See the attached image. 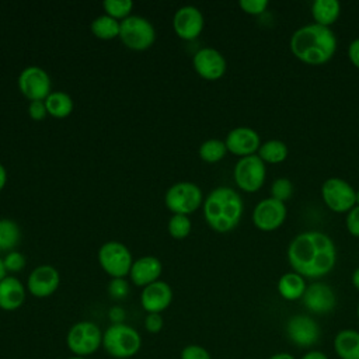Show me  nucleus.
<instances>
[{"label": "nucleus", "mask_w": 359, "mask_h": 359, "mask_svg": "<svg viewBox=\"0 0 359 359\" xmlns=\"http://www.w3.org/2000/svg\"><path fill=\"white\" fill-rule=\"evenodd\" d=\"M292 269L304 279H320L328 275L337 262V248L332 238L323 231L299 233L286 251Z\"/></svg>", "instance_id": "1"}, {"label": "nucleus", "mask_w": 359, "mask_h": 359, "mask_svg": "<svg viewBox=\"0 0 359 359\" xmlns=\"http://www.w3.org/2000/svg\"><path fill=\"white\" fill-rule=\"evenodd\" d=\"M289 46L297 60L320 66L335 55L337 36L331 28L313 22L297 28L290 36Z\"/></svg>", "instance_id": "2"}, {"label": "nucleus", "mask_w": 359, "mask_h": 359, "mask_svg": "<svg viewBox=\"0 0 359 359\" xmlns=\"http://www.w3.org/2000/svg\"><path fill=\"white\" fill-rule=\"evenodd\" d=\"M202 205L206 223L217 233H227L237 227L244 210L240 194L230 187L212 189Z\"/></svg>", "instance_id": "3"}, {"label": "nucleus", "mask_w": 359, "mask_h": 359, "mask_svg": "<svg viewBox=\"0 0 359 359\" xmlns=\"http://www.w3.org/2000/svg\"><path fill=\"white\" fill-rule=\"evenodd\" d=\"M102 348L115 359H129L139 353L142 337L137 330L125 323L111 324L102 334Z\"/></svg>", "instance_id": "4"}, {"label": "nucleus", "mask_w": 359, "mask_h": 359, "mask_svg": "<svg viewBox=\"0 0 359 359\" xmlns=\"http://www.w3.org/2000/svg\"><path fill=\"white\" fill-rule=\"evenodd\" d=\"M102 331L93 321L73 324L66 335V345L74 356L88 358L102 346Z\"/></svg>", "instance_id": "5"}, {"label": "nucleus", "mask_w": 359, "mask_h": 359, "mask_svg": "<svg viewBox=\"0 0 359 359\" xmlns=\"http://www.w3.org/2000/svg\"><path fill=\"white\" fill-rule=\"evenodd\" d=\"M165 206L174 215H189L203 203L202 189L189 181L172 184L164 195Z\"/></svg>", "instance_id": "6"}, {"label": "nucleus", "mask_w": 359, "mask_h": 359, "mask_svg": "<svg viewBox=\"0 0 359 359\" xmlns=\"http://www.w3.org/2000/svg\"><path fill=\"white\" fill-rule=\"evenodd\" d=\"M119 38L129 49L144 50L153 45L156 31L147 18L142 15H129L121 21Z\"/></svg>", "instance_id": "7"}, {"label": "nucleus", "mask_w": 359, "mask_h": 359, "mask_svg": "<svg viewBox=\"0 0 359 359\" xmlns=\"http://www.w3.org/2000/svg\"><path fill=\"white\" fill-rule=\"evenodd\" d=\"M324 205L335 213H348L356 206V189L339 177L327 178L321 185Z\"/></svg>", "instance_id": "8"}, {"label": "nucleus", "mask_w": 359, "mask_h": 359, "mask_svg": "<svg viewBox=\"0 0 359 359\" xmlns=\"http://www.w3.org/2000/svg\"><path fill=\"white\" fill-rule=\"evenodd\" d=\"M233 177L236 185L248 194H254L262 188L266 177L265 163L257 156L240 157L234 165Z\"/></svg>", "instance_id": "9"}, {"label": "nucleus", "mask_w": 359, "mask_h": 359, "mask_svg": "<svg viewBox=\"0 0 359 359\" xmlns=\"http://www.w3.org/2000/svg\"><path fill=\"white\" fill-rule=\"evenodd\" d=\"M101 268L112 278H125L132 268V254L129 248L119 241H107L98 250Z\"/></svg>", "instance_id": "10"}, {"label": "nucleus", "mask_w": 359, "mask_h": 359, "mask_svg": "<svg viewBox=\"0 0 359 359\" xmlns=\"http://www.w3.org/2000/svg\"><path fill=\"white\" fill-rule=\"evenodd\" d=\"M285 332L294 346L303 349L314 346L321 335L318 323L307 314H294L289 317L285 325Z\"/></svg>", "instance_id": "11"}, {"label": "nucleus", "mask_w": 359, "mask_h": 359, "mask_svg": "<svg viewBox=\"0 0 359 359\" xmlns=\"http://www.w3.org/2000/svg\"><path fill=\"white\" fill-rule=\"evenodd\" d=\"M286 205L273 198L259 201L252 210V224L261 231H273L286 220Z\"/></svg>", "instance_id": "12"}, {"label": "nucleus", "mask_w": 359, "mask_h": 359, "mask_svg": "<svg viewBox=\"0 0 359 359\" xmlns=\"http://www.w3.org/2000/svg\"><path fill=\"white\" fill-rule=\"evenodd\" d=\"M18 87L29 101H43L52 91L50 77L39 66H28L18 76Z\"/></svg>", "instance_id": "13"}, {"label": "nucleus", "mask_w": 359, "mask_h": 359, "mask_svg": "<svg viewBox=\"0 0 359 359\" xmlns=\"http://www.w3.org/2000/svg\"><path fill=\"white\" fill-rule=\"evenodd\" d=\"M302 303L307 311L313 314H328L337 306V294L330 285L324 282H313L307 285Z\"/></svg>", "instance_id": "14"}, {"label": "nucleus", "mask_w": 359, "mask_h": 359, "mask_svg": "<svg viewBox=\"0 0 359 359\" xmlns=\"http://www.w3.org/2000/svg\"><path fill=\"white\" fill-rule=\"evenodd\" d=\"M195 72L206 80H219L227 69L224 56L215 48H201L192 57Z\"/></svg>", "instance_id": "15"}, {"label": "nucleus", "mask_w": 359, "mask_h": 359, "mask_svg": "<svg viewBox=\"0 0 359 359\" xmlns=\"http://www.w3.org/2000/svg\"><path fill=\"white\" fill-rule=\"evenodd\" d=\"M203 24L202 11L195 6H182L172 17V28L175 34L185 41L198 38L203 29Z\"/></svg>", "instance_id": "16"}, {"label": "nucleus", "mask_w": 359, "mask_h": 359, "mask_svg": "<svg viewBox=\"0 0 359 359\" xmlns=\"http://www.w3.org/2000/svg\"><path fill=\"white\" fill-rule=\"evenodd\" d=\"M60 283V275L52 265H39L31 271L27 280L28 292L35 297H48L56 292Z\"/></svg>", "instance_id": "17"}, {"label": "nucleus", "mask_w": 359, "mask_h": 359, "mask_svg": "<svg viewBox=\"0 0 359 359\" xmlns=\"http://www.w3.org/2000/svg\"><path fill=\"white\" fill-rule=\"evenodd\" d=\"M224 143L227 151L240 157H247L258 153V149L261 146V137L258 132L252 128L237 126L227 133Z\"/></svg>", "instance_id": "18"}, {"label": "nucleus", "mask_w": 359, "mask_h": 359, "mask_svg": "<svg viewBox=\"0 0 359 359\" xmlns=\"http://www.w3.org/2000/svg\"><path fill=\"white\" fill-rule=\"evenodd\" d=\"M172 302L171 286L164 280H156L143 287L140 293L142 307L147 313H163Z\"/></svg>", "instance_id": "19"}, {"label": "nucleus", "mask_w": 359, "mask_h": 359, "mask_svg": "<svg viewBox=\"0 0 359 359\" xmlns=\"http://www.w3.org/2000/svg\"><path fill=\"white\" fill-rule=\"evenodd\" d=\"M163 272L161 261L154 255H144L132 264L129 276L136 286H147L158 280Z\"/></svg>", "instance_id": "20"}, {"label": "nucleus", "mask_w": 359, "mask_h": 359, "mask_svg": "<svg viewBox=\"0 0 359 359\" xmlns=\"http://www.w3.org/2000/svg\"><path fill=\"white\" fill-rule=\"evenodd\" d=\"M25 287L15 276H4L0 280V309L14 311L25 302Z\"/></svg>", "instance_id": "21"}, {"label": "nucleus", "mask_w": 359, "mask_h": 359, "mask_svg": "<svg viewBox=\"0 0 359 359\" xmlns=\"http://www.w3.org/2000/svg\"><path fill=\"white\" fill-rule=\"evenodd\" d=\"M334 351L339 359H359V331L345 328L334 338Z\"/></svg>", "instance_id": "22"}, {"label": "nucleus", "mask_w": 359, "mask_h": 359, "mask_svg": "<svg viewBox=\"0 0 359 359\" xmlns=\"http://www.w3.org/2000/svg\"><path fill=\"white\" fill-rule=\"evenodd\" d=\"M306 287H307L306 279L302 275L296 273L294 271L283 273L276 283L279 296L287 302H294L302 299L306 292Z\"/></svg>", "instance_id": "23"}, {"label": "nucleus", "mask_w": 359, "mask_h": 359, "mask_svg": "<svg viewBox=\"0 0 359 359\" xmlns=\"http://www.w3.org/2000/svg\"><path fill=\"white\" fill-rule=\"evenodd\" d=\"M341 14V3L337 0H316L311 4V15L314 22L331 28Z\"/></svg>", "instance_id": "24"}, {"label": "nucleus", "mask_w": 359, "mask_h": 359, "mask_svg": "<svg viewBox=\"0 0 359 359\" xmlns=\"http://www.w3.org/2000/svg\"><path fill=\"white\" fill-rule=\"evenodd\" d=\"M48 114L55 118H66L72 114L74 102L73 98L65 91H52L45 100Z\"/></svg>", "instance_id": "25"}, {"label": "nucleus", "mask_w": 359, "mask_h": 359, "mask_svg": "<svg viewBox=\"0 0 359 359\" xmlns=\"http://www.w3.org/2000/svg\"><path fill=\"white\" fill-rule=\"evenodd\" d=\"M289 154L286 143L278 139L266 140L261 143L257 156L265 163V164H279L286 160Z\"/></svg>", "instance_id": "26"}, {"label": "nucleus", "mask_w": 359, "mask_h": 359, "mask_svg": "<svg viewBox=\"0 0 359 359\" xmlns=\"http://www.w3.org/2000/svg\"><path fill=\"white\" fill-rule=\"evenodd\" d=\"M119 29L121 22L108 14L98 15L91 22V32L100 39H112L119 36Z\"/></svg>", "instance_id": "27"}, {"label": "nucleus", "mask_w": 359, "mask_h": 359, "mask_svg": "<svg viewBox=\"0 0 359 359\" xmlns=\"http://www.w3.org/2000/svg\"><path fill=\"white\" fill-rule=\"evenodd\" d=\"M20 226L11 219H0V251H13L20 243Z\"/></svg>", "instance_id": "28"}, {"label": "nucleus", "mask_w": 359, "mask_h": 359, "mask_svg": "<svg viewBox=\"0 0 359 359\" xmlns=\"http://www.w3.org/2000/svg\"><path fill=\"white\" fill-rule=\"evenodd\" d=\"M226 153V143L220 139H208L199 146V157L206 163H217L224 158Z\"/></svg>", "instance_id": "29"}, {"label": "nucleus", "mask_w": 359, "mask_h": 359, "mask_svg": "<svg viewBox=\"0 0 359 359\" xmlns=\"http://www.w3.org/2000/svg\"><path fill=\"white\" fill-rule=\"evenodd\" d=\"M102 7L105 13L114 18H126L130 15V11L133 8L132 0H104Z\"/></svg>", "instance_id": "30"}, {"label": "nucleus", "mask_w": 359, "mask_h": 359, "mask_svg": "<svg viewBox=\"0 0 359 359\" xmlns=\"http://www.w3.org/2000/svg\"><path fill=\"white\" fill-rule=\"evenodd\" d=\"M191 226L187 215H172L168 220V233L174 238H185L191 231Z\"/></svg>", "instance_id": "31"}, {"label": "nucleus", "mask_w": 359, "mask_h": 359, "mask_svg": "<svg viewBox=\"0 0 359 359\" xmlns=\"http://www.w3.org/2000/svg\"><path fill=\"white\" fill-rule=\"evenodd\" d=\"M292 195H293V184L289 178L280 177V178H276L272 182V185H271V198L285 203Z\"/></svg>", "instance_id": "32"}, {"label": "nucleus", "mask_w": 359, "mask_h": 359, "mask_svg": "<svg viewBox=\"0 0 359 359\" xmlns=\"http://www.w3.org/2000/svg\"><path fill=\"white\" fill-rule=\"evenodd\" d=\"M108 293L112 299L122 300L129 294V285L123 278H112L108 283Z\"/></svg>", "instance_id": "33"}, {"label": "nucleus", "mask_w": 359, "mask_h": 359, "mask_svg": "<svg viewBox=\"0 0 359 359\" xmlns=\"http://www.w3.org/2000/svg\"><path fill=\"white\" fill-rule=\"evenodd\" d=\"M3 264L7 272H20L25 266V257L18 251H10L3 258Z\"/></svg>", "instance_id": "34"}, {"label": "nucleus", "mask_w": 359, "mask_h": 359, "mask_svg": "<svg viewBox=\"0 0 359 359\" xmlns=\"http://www.w3.org/2000/svg\"><path fill=\"white\" fill-rule=\"evenodd\" d=\"M180 359H212L209 351L202 345L189 344L182 348L180 353Z\"/></svg>", "instance_id": "35"}, {"label": "nucleus", "mask_w": 359, "mask_h": 359, "mask_svg": "<svg viewBox=\"0 0 359 359\" xmlns=\"http://www.w3.org/2000/svg\"><path fill=\"white\" fill-rule=\"evenodd\" d=\"M238 6L245 14L259 15L266 10L268 1L266 0H240Z\"/></svg>", "instance_id": "36"}, {"label": "nucleus", "mask_w": 359, "mask_h": 359, "mask_svg": "<svg viewBox=\"0 0 359 359\" xmlns=\"http://www.w3.org/2000/svg\"><path fill=\"white\" fill-rule=\"evenodd\" d=\"M345 226L348 233L355 237L359 238V206H353L345 217Z\"/></svg>", "instance_id": "37"}, {"label": "nucleus", "mask_w": 359, "mask_h": 359, "mask_svg": "<svg viewBox=\"0 0 359 359\" xmlns=\"http://www.w3.org/2000/svg\"><path fill=\"white\" fill-rule=\"evenodd\" d=\"M164 320L160 313H147L144 318V328L150 334H158L163 330Z\"/></svg>", "instance_id": "38"}, {"label": "nucleus", "mask_w": 359, "mask_h": 359, "mask_svg": "<svg viewBox=\"0 0 359 359\" xmlns=\"http://www.w3.org/2000/svg\"><path fill=\"white\" fill-rule=\"evenodd\" d=\"M48 109L45 105V101H29L28 104V115L35 119V121H41L46 116Z\"/></svg>", "instance_id": "39"}, {"label": "nucleus", "mask_w": 359, "mask_h": 359, "mask_svg": "<svg viewBox=\"0 0 359 359\" xmlns=\"http://www.w3.org/2000/svg\"><path fill=\"white\" fill-rule=\"evenodd\" d=\"M348 57L351 60V63L359 69V38L353 39L349 46H348Z\"/></svg>", "instance_id": "40"}, {"label": "nucleus", "mask_w": 359, "mask_h": 359, "mask_svg": "<svg viewBox=\"0 0 359 359\" xmlns=\"http://www.w3.org/2000/svg\"><path fill=\"white\" fill-rule=\"evenodd\" d=\"M109 318L112 320V324L122 323L123 318H125V311L122 310V307L114 306V307L109 310Z\"/></svg>", "instance_id": "41"}, {"label": "nucleus", "mask_w": 359, "mask_h": 359, "mask_svg": "<svg viewBox=\"0 0 359 359\" xmlns=\"http://www.w3.org/2000/svg\"><path fill=\"white\" fill-rule=\"evenodd\" d=\"M300 359H328V356L324 352L314 349V351H309L307 353H304Z\"/></svg>", "instance_id": "42"}, {"label": "nucleus", "mask_w": 359, "mask_h": 359, "mask_svg": "<svg viewBox=\"0 0 359 359\" xmlns=\"http://www.w3.org/2000/svg\"><path fill=\"white\" fill-rule=\"evenodd\" d=\"M269 359H296V358L289 352H276V353L271 355Z\"/></svg>", "instance_id": "43"}, {"label": "nucleus", "mask_w": 359, "mask_h": 359, "mask_svg": "<svg viewBox=\"0 0 359 359\" xmlns=\"http://www.w3.org/2000/svg\"><path fill=\"white\" fill-rule=\"evenodd\" d=\"M6 182H7V171H6L4 165L0 163V191L4 188Z\"/></svg>", "instance_id": "44"}, {"label": "nucleus", "mask_w": 359, "mask_h": 359, "mask_svg": "<svg viewBox=\"0 0 359 359\" xmlns=\"http://www.w3.org/2000/svg\"><path fill=\"white\" fill-rule=\"evenodd\" d=\"M352 285L355 286L356 290H359V266L352 273Z\"/></svg>", "instance_id": "45"}, {"label": "nucleus", "mask_w": 359, "mask_h": 359, "mask_svg": "<svg viewBox=\"0 0 359 359\" xmlns=\"http://www.w3.org/2000/svg\"><path fill=\"white\" fill-rule=\"evenodd\" d=\"M6 272H7V271H6V268H4V264H3V259H1V258H0V280H1V279H3V278H4V276H7V275H6Z\"/></svg>", "instance_id": "46"}, {"label": "nucleus", "mask_w": 359, "mask_h": 359, "mask_svg": "<svg viewBox=\"0 0 359 359\" xmlns=\"http://www.w3.org/2000/svg\"><path fill=\"white\" fill-rule=\"evenodd\" d=\"M67 359H88V358H83V356H74V355H72L70 358H67Z\"/></svg>", "instance_id": "47"}, {"label": "nucleus", "mask_w": 359, "mask_h": 359, "mask_svg": "<svg viewBox=\"0 0 359 359\" xmlns=\"http://www.w3.org/2000/svg\"><path fill=\"white\" fill-rule=\"evenodd\" d=\"M356 206H359V191H356Z\"/></svg>", "instance_id": "48"}, {"label": "nucleus", "mask_w": 359, "mask_h": 359, "mask_svg": "<svg viewBox=\"0 0 359 359\" xmlns=\"http://www.w3.org/2000/svg\"><path fill=\"white\" fill-rule=\"evenodd\" d=\"M356 314H358V318H359V304H358V309H356Z\"/></svg>", "instance_id": "49"}]
</instances>
